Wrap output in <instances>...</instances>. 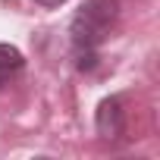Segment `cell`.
Here are the masks:
<instances>
[{
	"label": "cell",
	"instance_id": "4",
	"mask_svg": "<svg viewBox=\"0 0 160 160\" xmlns=\"http://www.w3.org/2000/svg\"><path fill=\"white\" fill-rule=\"evenodd\" d=\"M35 3H41V7H60V3H66V0H35Z\"/></svg>",
	"mask_w": 160,
	"mask_h": 160
},
{
	"label": "cell",
	"instance_id": "3",
	"mask_svg": "<svg viewBox=\"0 0 160 160\" xmlns=\"http://www.w3.org/2000/svg\"><path fill=\"white\" fill-rule=\"evenodd\" d=\"M25 66V57L13 44H0V88L10 85V78H16Z\"/></svg>",
	"mask_w": 160,
	"mask_h": 160
},
{
	"label": "cell",
	"instance_id": "1",
	"mask_svg": "<svg viewBox=\"0 0 160 160\" xmlns=\"http://www.w3.org/2000/svg\"><path fill=\"white\" fill-rule=\"evenodd\" d=\"M116 16H119V0H85V7L75 13L69 35H72V53L78 69H94L98 47L107 41Z\"/></svg>",
	"mask_w": 160,
	"mask_h": 160
},
{
	"label": "cell",
	"instance_id": "2",
	"mask_svg": "<svg viewBox=\"0 0 160 160\" xmlns=\"http://www.w3.org/2000/svg\"><path fill=\"white\" fill-rule=\"evenodd\" d=\"M94 122H98V135H101V138H107V141H110V138H119L122 129H126L122 101H119V98H107V101H101Z\"/></svg>",
	"mask_w": 160,
	"mask_h": 160
}]
</instances>
